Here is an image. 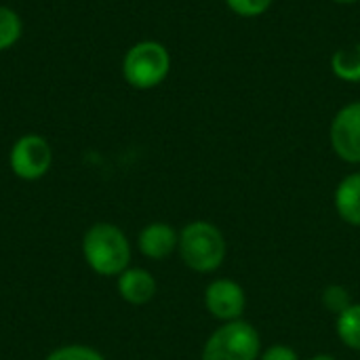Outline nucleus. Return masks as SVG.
<instances>
[{
	"label": "nucleus",
	"mask_w": 360,
	"mask_h": 360,
	"mask_svg": "<svg viewBox=\"0 0 360 360\" xmlns=\"http://www.w3.org/2000/svg\"><path fill=\"white\" fill-rule=\"evenodd\" d=\"M82 257L99 276H118L131 264V243L127 234L110 221L93 224L82 236Z\"/></svg>",
	"instance_id": "obj_1"
},
{
	"label": "nucleus",
	"mask_w": 360,
	"mask_h": 360,
	"mask_svg": "<svg viewBox=\"0 0 360 360\" xmlns=\"http://www.w3.org/2000/svg\"><path fill=\"white\" fill-rule=\"evenodd\" d=\"M335 331L344 346L360 352V304H352L342 314H338Z\"/></svg>",
	"instance_id": "obj_12"
},
{
	"label": "nucleus",
	"mask_w": 360,
	"mask_h": 360,
	"mask_svg": "<svg viewBox=\"0 0 360 360\" xmlns=\"http://www.w3.org/2000/svg\"><path fill=\"white\" fill-rule=\"evenodd\" d=\"M177 251L190 270L198 274H209L224 264L228 245L217 226L198 219L184 226V230L179 232Z\"/></svg>",
	"instance_id": "obj_3"
},
{
	"label": "nucleus",
	"mask_w": 360,
	"mask_h": 360,
	"mask_svg": "<svg viewBox=\"0 0 360 360\" xmlns=\"http://www.w3.org/2000/svg\"><path fill=\"white\" fill-rule=\"evenodd\" d=\"M247 306L245 289L230 278H217L205 289V308L207 312L224 323L240 321Z\"/></svg>",
	"instance_id": "obj_7"
},
{
	"label": "nucleus",
	"mask_w": 360,
	"mask_h": 360,
	"mask_svg": "<svg viewBox=\"0 0 360 360\" xmlns=\"http://www.w3.org/2000/svg\"><path fill=\"white\" fill-rule=\"evenodd\" d=\"M333 152L350 165H360V101L344 105L329 129Z\"/></svg>",
	"instance_id": "obj_6"
},
{
	"label": "nucleus",
	"mask_w": 360,
	"mask_h": 360,
	"mask_svg": "<svg viewBox=\"0 0 360 360\" xmlns=\"http://www.w3.org/2000/svg\"><path fill=\"white\" fill-rule=\"evenodd\" d=\"M331 70L335 74V78L350 82V84H359L360 82V42L350 44V46H342L333 53L331 57Z\"/></svg>",
	"instance_id": "obj_11"
},
{
	"label": "nucleus",
	"mask_w": 360,
	"mask_h": 360,
	"mask_svg": "<svg viewBox=\"0 0 360 360\" xmlns=\"http://www.w3.org/2000/svg\"><path fill=\"white\" fill-rule=\"evenodd\" d=\"M321 300H323V306H325L329 312H333L335 316L342 314L346 308L352 306L350 293H348V289L342 287V285H329V287L323 291V297H321Z\"/></svg>",
	"instance_id": "obj_15"
},
{
	"label": "nucleus",
	"mask_w": 360,
	"mask_h": 360,
	"mask_svg": "<svg viewBox=\"0 0 360 360\" xmlns=\"http://www.w3.org/2000/svg\"><path fill=\"white\" fill-rule=\"evenodd\" d=\"M335 211L348 226L360 228V173H352L338 184Z\"/></svg>",
	"instance_id": "obj_10"
},
{
	"label": "nucleus",
	"mask_w": 360,
	"mask_h": 360,
	"mask_svg": "<svg viewBox=\"0 0 360 360\" xmlns=\"http://www.w3.org/2000/svg\"><path fill=\"white\" fill-rule=\"evenodd\" d=\"M259 360H300L297 356V352L293 350V348H289V346H272V348H268L264 354H262V359Z\"/></svg>",
	"instance_id": "obj_17"
},
{
	"label": "nucleus",
	"mask_w": 360,
	"mask_h": 360,
	"mask_svg": "<svg viewBox=\"0 0 360 360\" xmlns=\"http://www.w3.org/2000/svg\"><path fill=\"white\" fill-rule=\"evenodd\" d=\"M120 72L131 89L152 91L169 78L171 53L158 40H139L127 49Z\"/></svg>",
	"instance_id": "obj_2"
},
{
	"label": "nucleus",
	"mask_w": 360,
	"mask_h": 360,
	"mask_svg": "<svg viewBox=\"0 0 360 360\" xmlns=\"http://www.w3.org/2000/svg\"><path fill=\"white\" fill-rule=\"evenodd\" d=\"M272 2L274 0H226L232 13H236L238 17H247V19L264 15L272 6Z\"/></svg>",
	"instance_id": "obj_16"
},
{
	"label": "nucleus",
	"mask_w": 360,
	"mask_h": 360,
	"mask_svg": "<svg viewBox=\"0 0 360 360\" xmlns=\"http://www.w3.org/2000/svg\"><path fill=\"white\" fill-rule=\"evenodd\" d=\"M116 289H118V295L127 304L143 306L154 300L158 285H156V278L152 276V272H148L146 268L129 266L122 274L116 276Z\"/></svg>",
	"instance_id": "obj_9"
},
{
	"label": "nucleus",
	"mask_w": 360,
	"mask_h": 360,
	"mask_svg": "<svg viewBox=\"0 0 360 360\" xmlns=\"http://www.w3.org/2000/svg\"><path fill=\"white\" fill-rule=\"evenodd\" d=\"M179 245V234L175 232L173 226L165 221H152L148 224L139 236H137V249L141 251L143 257L162 262L167 259Z\"/></svg>",
	"instance_id": "obj_8"
},
{
	"label": "nucleus",
	"mask_w": 360,
	"mask_h": 360,
	"mask_svg": "<svg viewBox=\"0 0 360 360\" xmlns=\"http://www.w3.org/2000/svg\"><path fill=\"white\" fill-rule=\"evenodd\" d=\"M262 350V338L257 329L247 321L224 323L205 342L200 360H257Z\"/></svg>",
	"instance_id": "obj_4"
},
{
	"label": "nucleus",
	"mask_w": 360,
	"mask_h": 360,
	"mask_svg": "<svg viewBox=\"0 0 360 360\" xmlns=\"http://www.w3.org/2000/svg\"><path fill=\"white\" fill-rule=\"evenodd\" d=\"M310 360H335L331 354H316V356H312Z\"/></svg>",
	"instance_id": "obj_18"
},
{
	"label": "nucleus",
	"mask_w": 360,
	"mask_h": 360,
	"mask_svg": "<svg viewBox=\"0 0 360 360\" xmlns=\"http://www.w3.org/2000/svg\"><path fill=\"white\" fill-rule=\"evenodd\" d=\"M338 4H354V2H360V0H333Z\"/></svg>",
	"instance_id": "obj_19"
},
{
	"label": "nucleus",
	"mask_w": 360,
	"mask_h": 360,
	"mask_svg": "<svg viewBox=\"0 0 360 360\" xmlns=\"http://www.w3.org/2000/svg\"><path fill=\"white\" fill-rule=\"evenodd\" d=\"M44 360H105L103 354H99L95 348L91 346H82V344H68L61 346L57 350H53Z\"/></svg>",
	"instance_id": "obj_14"
},
{
	"label": "nucleus",
	"mask_w": 360,
	"mask_h": 360,
	"mask_svg": "<svg viewBox=\"0 0 360 360\" xmlns=\"http://www.w3.org/2000/svg\"><path fill=\"white\" fill-rule=\"evenodd\" d=\"M23 36V19L21 15L6 6L0 4V53L11 51Z\"/></svg>",
	"instance_id": "obj_13"
},
{
	"label": "nucleus",
	"mask_w": 360,
	"mask_h": 360,
	"mask_svg": "<svg viewBox=\"0 0 360 360\" xmlns=\"http://www.w3.org/2000/svg\"><path fill=\"white\" fill-rule=\"evenodd\" d=\"M53 167V148L46 137L25 133L8 150V169L21 181H38Z\"/></svg>",
	"instance_id": "obj_5"
}]
</instances>
